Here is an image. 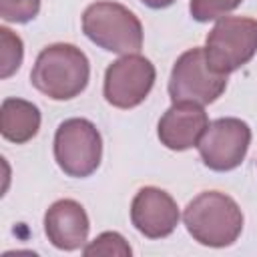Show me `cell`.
<instances>
[{"instance_id":"obj_10","label":"cell","mask_w":257,"mask_h":257,"mask_svg":"<svg viewBox=\"0 0 257 257\" xmlns=\"http://www.w3.org/2000/svg\"><path fill=\"white\" fill-rule=\"evenodd\" d=\"M207 126L209 118L201 104L173 102V106L161 116L157 133L167 149L185 151L199 145Z\"/></svg>"},{"instance_id":"obj_7","label":"cell","mask_w":257,"mask_h":257,"mask_svg":"<svg viewBox=\"0 0 257 257\" xmlns=\"http://www.w3.org/2000/svg\"><path fill=\"white\" fill-rule=\"evenodd\" d=\"M251 143V128L241 118H217L213 120L201 141L199 155L203 163L213 171H231L239 167L247 155Z\"/></svg>"},{"instance_id":"obj_11","label":"cell","mask_w":257,"mask_h":257,"mask_svg":"<svg viewBox=\"0 0 257 257\" xmlns=\"http://www.w3.org/2000/svg\"><path fill=\"white\" fill-rule=\"evenodd\" d=\"M88 215L80 203L60 199L52 203L44 215V233L48 241L62 251H76L88 237Z\"/></svg>"},{"instance_id":"obj_12","label":"cell","mask_w":257,"mask_h":257,"mask_svg":"<svg viewBox=\"0 0 257 257\" xmlns=\"http://www.w3.org/2000/svg\"><path fill=\"white\" fill-rule=\"evenodd\" d=\"M40 128V110L22 98H4L0 108V133L6 141L22 145L36 137Z\"/></svg>"},{"instance_id":"obj_17","label":"cell","mask_w":257,"mask_h":257,"mask_svg":"<svg viewBox=\"0 0 257 257\" xmlns=\"http://www.w3.org/2000/svg\"><path fill=\"white\" fill-rule=\"evenodd\" d=\"M143 4H147L149 8H167V6H171L175 0H141Z\"/></svg>"},{"instance_id":"obj_3","label":"cell","mask_w":257,"mask_h":257,"mask_svg":"<svg viewBox=\"0 0 257 257\" xmlns=\"http://www.w3.org/2000/svg\"><path fill=\"white\" fill-rule=\"evenodd\" d=\"M84 34L100 48L116 54H137L143 46L141 20L118 2H94L82 14Z\"/></svg>"},{"instance_id":"obj_6","label":"cell","mask_w":257,"mask_h":257,"mask_svg":"<svg viewBox=\"0 0 257 257\" xmlns=\"http://www.w3.org/2000/svg\"><path fill=\"white\" fill-rule=\"evenodd\" d=\"M227 86V74L215 72L203 48H191L183 52L169 78V94L173 102H193V104H209L217 100Z\"/></svg>"},{"instance_id":"obj_4","label":"cell","mask_w":257,"mask_h":257,"mask_svg":"<svg viewBox=\"0 0 257 257\" xmlns=\"http://www.w3.org/2000/svg\"><path fill=\"white\" fill-rule=\"evenodd\" d=\"M205 58L219 74H229L247 64L257 52V20L223 16L207 34Z\"/></svg>"},{"instance_id":"obj_9","label":"cell","mask_w":257,"mask_h":257,"mask_svg":"<svg viewBox=\"0 0 257 257\" xmlns=\"http://www.w3.org/2000/svg\"><path fill=\"white\" fill-rule=\"evenodd\" d=\"M131 221L145 237L161 239L175 231L179 223V207L167 191L145 187L133 199Z\"/></svg>"},{"instance_id":"obj_5","label":"cell","mask_w":257,"mask_h":257,"mask_svg":"<svg viewBox=\"0 0 257 257\" xmlns=\"http://www.w3.org/2000/svg\"><path fill=\"white\" fill-rule=\"evenodd\" d=\"M102 157V139L98 128L86 118H68L60 122L54 135V159L68 177L92 175Z\"/></svg>"},{"instance_id":"obj_2","label":"cell","mask_w":257,"mask_h":257,"mask_svg":"<svg viewBox=\"0 0 257 257\" xmlns=\"http://www.w3.org/2000/svg\"><path fill=\"white\" fill-rule=\"evenodd\" d=\"M187 231L207 247H227L237 241L243 229L239 205L225 193L205 191L197 195L183 213Z\"/></svg>"},{"instance_id":"obj_13","label":"cell","mask_w":257,"mask_h":257,"mask_svg":"<svg viewBox=\"0 0 257 257\" xmlns=\"http://www.w3.org/2000/svg\"><path fill=\"white\" fill-rule=\"evenodd\" d=\"M22 56H24V46L20 36L14 34L10 28L2 26L0 28V76L2 78L12 76L22 64Z\"/></svg>"},{"instance_id":"obj_16","label":"cell","mask_w":257,"mask_h":257,"mask_svg":"<svg viewBox=\"0 0 257 257\" xmlns=\"http://www.w3.org/2000/svg\"><path fill=\"white\" fill-rule=\"evenodd\" d=\"M40 10V0H0V16L6 22L24 24Z\"/></svg>"},{"instance_id":"obj_1","label":"cell","mask_w":257,"mask_h":257,"mask_svg":"<svg viewBox=\"0 0 257 257\" xmlns=\"http://www.w3.org/2000/svg\"><path fill=\"white\" fill-rule=\"evenodd\" d=\"M88 76L86 54L74 44L64 42L42 48L30 72L34 88L54 100H68L80 94L88 84Z\"/></svg>"},{"instance_id":"obj_15","label":"cell","mask_w":257,"mask_h":257,"mask_svg":"<svg viewBox=\"0 0 257 257\" xmlns=\"http://www.w3.org/2000/svg\"><path fill=\"white\" fill-rule=\"evenodd\" d=\"M243 0H191L189 12L197 22H209L223 18L231 10H235Z\"/></svg>"},{"instance_id":"obj_8","label":"cell","mask_w":257,"mask_h":257,"mask_svg":"<svg viewBox=\"0 0 257 257\" xmlns=\"http://www.w3.org/2000/svg\"><path fill=\"white\" fill-rule=\"evenodd\" d=\"M155 84V66L141 54H124L104 72V98L116 108L141 104Z\"/></svg>"},{"instance_id":"obj_14","label":"cell","mask_w":257,"mask_h":257,"mask_svg":"<svg viewBox=\"0 0 257 257\" xmlns=\"http://www.w3.org/2000/svg\"><path fill=\"white\" fill-rule=\"evenodd\" d=\"M82 253L86 257H96V255H104V257H128L133 251L128 247V243L124 241L122 235L114 233V231H106V233H100L94 241H90Z\"/></svg>"}]
</instances>
